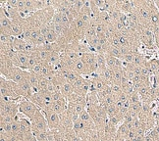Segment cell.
I'll list each match as a JSON object with an SVG mask.
<instances>
[{
	"label": "cell",
	"instance_id": "obj_1",
	"mask_svg": "<svg viewBox=\"0 0 159 141\" xmlns=\"http://www.w3.org/2000/svg\"><path fill=\"white\" fill-rule=\"evenodd\" d=\"M0 98L1 99H5V100H9V101H16V102H20L23 98H21L20 96H18L15 91L12 89L10 81L4 78L3 77H1L0 78Z\"/></svg>",
	"mask_w": 159,
	"mask_h": 141
},
{
	"label": "cell",
	"instance_id": "obj_2",
	"mask_svg": "<svg viewBox=\"0 0 159 141\" xmlns=\"http://www.w3.org/2000/svg\"><path fill=\"white\" fill-rule=\"evenodd\" d=\"M18 114H19V102L0 98V117L8 116V117L15 118Z\"/></svg>",
	"mask_w": 159,
	"mask_h": 141
},
{
	"label": "cell",
	"instance_id": "obj_3",
	"mask_svg": "<svg viewBox=\"0 0 159 141\" xmlns=\"http://www.w3.org/2000/svg\"><path fill=\"white\" fill-rule=\"evenodd\" d=\"M30 124H32V130L33 133L35 134L38 132H43L49 130L47 125V121L45 119V116L41 112V110H39L34 117L30 120Z\"/></svg>",
	"mask_w": 159,
	"mask_h": 141
},
{
	"label": "cell",
	"instance_id": "obj_4",
	"mask_svg": "<svg viewBox=\"0 0 159 141\" xmlns=\"http://www.w3.org/2000/svg\"><path fill=\"white\" fill-rule=\"evenodd\" d=\"M39 110V109L38 106L34 105L32 101H30L28 99H24L23 98L19 102V113L22 114L24 117L29 119L30 121L34 117V115Z\"/></svg>",
	"mask_w": 159,
	"mask_h": 141
},
{
	"label": "cell",
	"instance_id": "obj_5",
	"mask_svg": "<svg viewBox=\"0 0 159 141\" xmlns=\"http://www.w3.org/2000/svg\"><path fill=\"white\" fill-rule=\"evenodd\" d=\"M0 29H1V33L13 36L12 33V22L8 16V13L6 12L4 6L1 5L0 9Z\"/></svg>",
	"mask_w": 159,
	"mask_h": 141
},
{
	"label": "cell",
	"instance_id": "obj_6",
	"mask_svg": "<svg viewBox=\"0 0 159 141\" xmlns=\"http://www.w3.org/2000/svg\"><path fill=\"white\" fill-rule=\"evenodd\" d=\"M6 79H8V81H11L13 82H16V83H21L25 81H29L30 71L23 70L21 68H17V67H15L9 73V76L6 77Z\"/></svg>",
	"mask_w": 159,
	"mask_h": 141
},
{
	"label": "cell",
	"instance_id": "obj_7",
	"mask_svg": "<svg viewBox=\"0 0 159 141\" xmlns=\"http://www.w3.org/2000/svg\"><path fill=\"white\" fill-rule=\"evenodd\" d=\"M42 113L45 116L49 130H58V128L60 126V115L53 112L52 110H47V111H43Z\"/></svg>",
	"mask_w": 159,
	"mask_h": 141
},
{
	"label": "cell",
	"instance_id": "obj_8",
	"mask_svg": "<svg viewBox=\"0 0 159 141\" xmlns=\"http://www.w3.org/2000/svg\"><path fill=\"white\" fill-rule=\"evenodd\" d=\"M81 59L84 61V63L88 66V68L90 72V75L95 73L97 72L98 66H97V62H96V53L94 52L84 53Z\"/></svg>",
	"mask_w": 159,
	"mask_h": 141
},
{
	"label": "cell",
	"instance_id": "obj_9",
	"mask_svg": "<svg viewBox=\"0 0 159 141\" xmlns=\"http://www.w3.org/2000/svg\"><path fill=\"white\" fill-rule=\"evenodd\" d=\"M14 68H15V66L13 62H12V60L8 56H6V55H1V56H0V71H1V77L6 78Z\"/></svg>",
	"mask_w": 159,
	"mask_h": 141
},
{
	"label": "cell",
	"instance_id": "obj_10",
	"mask_svg": "<svg viewBox=\"0 0 159 141\" xmlns=\"http://www.w3.org/2000/svg\"><path fill=\"white\" fill-rule=\"evenodd\" d=\"M75 72H77L79 75H81L83 77H88L90 76V72L88 68V66L84 63V61L80 58L75 62Z\"/></svg>",
	"mask_w": 159,
	"mask_h": 141
},
{
	"label": "cell",
	"instance_id": "obj_11",
	"mask_svg": "<svg viewBox=\"0 0 159 141\" xmlns=\"http://www.w3.org/2000/svg\"><path fill=\"white\" fill-rule=\"evenodd\" d=\"M105 56H106L107 68L113 70V69H117V68H123L124 67V62L121 59L110 56L108 54H105Z\"/></svg>",
	"mask_w": 159,
	"mask_h": 141
},
{
	"label": "cell",
	"instance_id": "obj_12",
	"mask_svg": "<svg viewBox=\"0 0 159 141\" xmlns=\"http://www.w3.org/2000/svg\"><path fill=\"white\" fill-rule=\"evenodd\" d=\"M67 105H68V102H67L66 98H64V99L60 100V101L53 102L51 110H52L53 112L61 115V114H63L67 110Z\"/></svg>",
	"mask_w": 159,
	"mask_h": 141
},
{
	"label": "cell",
	"instance_id": "obj_13",
	"mask_svg": "<svg viewBox=\"0 0 159 141\" xmlns=\"http://www.w3.org/2000/svg\"><path fill=\"white\" fill-rule=\"evenodd\" d=\"M29 100L32 101L34 104V105L38 106L39 110H42V108H43V105H44V102H45L44 96L42 95L40 92L34 93L32 96H30V98Z\"/></svg>",
	"mask_w": 159,
	"mask_h": 141
},
{
	"label": "cell",
	"instance_id": "obj_14",
	"mask_svg": "<svg viewBox=\"0 0 159 141\" xmlns=\"http://www.w3.org/2000/svg\"><path fill=\"white\" fill-rule=\"evenodd\" d=\"M129 133H130V128L128 127V126L123 121L122 124L118 126L117 128V132H116V136L121 137L125 140L129 138Z\"/></svg>",
	"mask_w": 159,
	"mask_h": 141
},
{
	"label": "cell",
	"instance_id": "obj_15",
	"mask_svg": "<svg viewBox=\"0 0 159 141\" xmlns=\"http://www.w3.org/2000/svg\"><path fill=\"white\" fill-rule=\"evenodd\" d=\"M27 41L20 37H14L13 40V50L15 52H25Z\"/></svg>",
	"mask_w": 159,
	"mask_h": 141
},
{
	"label": "cell",
	"instance_id": "obj_16",
	"mask_svg": "<svg viewBox=\"0 0 159 141\" xmlns=\"http://www.w3.org/2000/svg\"><path fill=\"white\" fill-rule=\"evenodd\" d=\"M61 93H62V95L67 98L69 95H71L72 93H74V86H73V84L70 83L68 81H66L63 84L62 86H61Z\"/></svg>",
	"mask_w": 159,
	"mask_h": 141
},
{
	"label": "cell",
	"instance_id": "obj_17",
	"mask_svg": "<svg viewBox=\"0 0 159 141\" xmlns=\"http://www.w3.org/2000/svg\"><path fill=\"white\" fill-rule=\"evenodd\" d=\"M51 26H52V24H51ZM45 38H46V42H47L48 44H52V43H55V42L58 40L59 36L57 35L56 33L54 32L53 28H51V29L45 35Z\"/></svg>",
	"mask_w": 159,
	"mask_h": 141
},
{
	"label": "cell",
	"instance_id": "obj_18",
	"mask_svg": "<svg viewBox=\"0 0 159 141\" xmlns=\"http://www.w3.org/2000/svg\"><path fill=\"white\" fill-rule=\"evenodd\" d=\"M108 55H110V56H113L115 58H118V59H123V54H122L120 48H116V47H112L110 46V48L108 49L107 53Z\"/></svg>",
	"mask_w": 159,
	"mask_h": 141
},
{
	"label": "cell",
	"instance_id": "obj_19",
	"mask_svg": "<svg viewBox=\"0 0 159 141\" xmlns=\"http://www.w3.org/2000/svg\"><path fill=\"white\" fill-rule=\"evenodd\" d=\"M64 96L61 93V91H56V92H54L53 94H51V99H52V102H57V101H60L64 99Z\"/></svg>",
	"mask_w": 159,
	"mask_h": 141
},
{
	"label": "cell",
	"instance_id": "obj_20",
	"mask_svg": "<svg viewBox=\"0 0 159 141\" xmlns=\"http://www.w3.org/2000/svg\"><path fill=\"white\" fill-rule=\"evenodd\" d=\"M115 137H116V134H108V133H105L104 135L102 136V138H101L100 141H114L115 140Z\"/></svg>",
	"mask_w": 159,
	"mask_h": 141
},
{
	"label": "cell",
	"instance_id": "obj_21",
	"mask_svg": "<svg viewBox=\"0 0 159 141\" xmlns=\"http://www.w3.org/2000/svg\"><path fill=\"white\" fill-rule=\"evenodd\" d=\"M154 3H155V6L157 7V9L159 10V1H154Z\"/></svg>",
	"mask_w": 159,
	"mask_h": 141
}]
</instances>
